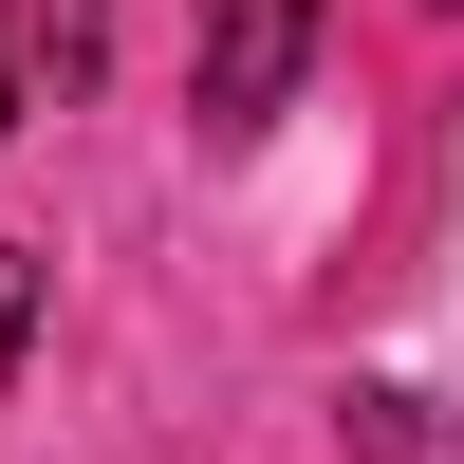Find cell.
Segmentation results:
<instances>
[{"label": "cell", "mask_w": 464, "mask_h": 464, "mask_svg": "<svg viewBox=\"0 0 464 464\" xmlns=\"http://www.w3.org/2000/svg\"><path fill=\"white\" fill-rule=\"evenodd\" d=\"M316 74V0H186V111L205 149H260Z\"/></svg>", "instance_id": "obj_1"}, {"label": "cell", "mask_w": 464, "mask_h": 464, "mask_svg": "<svg viewBox=\"0 0 464 464\" xmlns=\"http://www.w3.org/2000/svg\"><path fill=\"white\" fill-rule=\"evenodd\" d=\"M0 19H19V56L56 74V93H93V74H111V0H0Z\"/></svg>", "instance_id": "obj_2"}, {"label": "cell", "mask_w": 464, "mask_h": 464, "mask_svg": "<svg viewBox=\"0 0 464 464\" xmlns=\"http://www.w3.org/2000/svg\"><path fill=\"white\" fill-rule=\"evenodd\" d=\"M334 446H353V464H409V446H428V409H409V391H334Z\"/></svg>", "instance_id": "obj_3"}, {"label": "cell", "mask_w": 464, "mask_h": 464, "mask_svg": "<svg viewBox=\"0 0 464 464\" xmlns=\"http://www.w3.org/2000/svg\"><path fill=\"white\" fill-rule=\"evenodd\" d=\"M19 353H37V260L0 242V391H19Z\"/></svg>", "instance_id": "obj_4"}, {"label": "cell", "mask_w": 464, "mask_h": 464, "mask_svg": "<svg viewBox=\"0 0 464 464\" xmlns=\"http://www.w3.org/2000/svg\"><path fill=\"white\" fill-rule=\"evenodd\" d=\"M0 130H19V56H0Z\"/></svg>", "instance_id": "obj_5"}]
</instances>
